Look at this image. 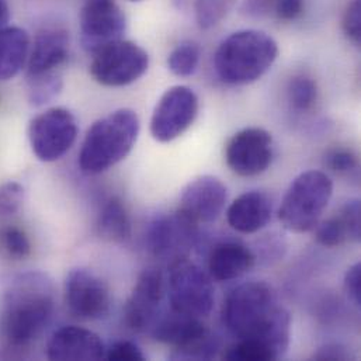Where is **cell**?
Listing matches in <instances>:
<instances>
[{
  "mask_svg": "<svg viewBox=\"0 0 361 361\" xmlns=\"http://www.w3.org/2000/svg\"><path fill=\"white\" fill-rule=\"evenodd\" d=\"M273 10L281 21H294L302 16L305 0H276Z\"/></svg>",
  "mask_w": 361,
  "mask_h": 361,
  "instance_id": "obj_32",
  "label": "cell"
},
{
  "mask_svg": "<svg viewBox=\"0 0 361 361\" xmlns=\"http://www.w3.org/2000/svg\"><path fill=\"white\" fill-rule=\"evenodd\" d=\"M236 0H194L195 21L200 28L215 27L233 8Z\"/></svg>",
  "mask_w": 361,
  "mask_h": 361,
  "instance_id": "obj_24",
  "label": "cell"
},
{
  "mask_svg": "<svg viewBox=\"0 0 361 361\" xmlns=\"http://www.w3.org/2000/svg\"><path fill=\"white\" fill-rule=\"evenodd\" d=\"M166 294L172 311L198 319L208 317L215 302L211 277L188 257L169 264Z\"/></svg>",
  "mask_w": 361,
  "mask_h": 361,
  "instance_id": "obj_6",
  "label": "cell"
},
{
  "mask_svg": "<svg viewBox=\"0 0 361 361\" xmlns=\"http://www.w3.org/2000/svg\"><path fill=\"white\" fill-rule=\"evenodd\" d=\"M343 31L348 38L359 44L361 38V1L360 0H350L348 4L345 14H343Z\"/></svg>",
  "mask_w": 361,
  "mask_h": 361,
  "instance_id": "obj_30",
  "label": "cell"
},
{
  "mask_svg": "<svg viewBox=\"0 0 361 361\" xmlns=\"http://www.w3.org/2000/svg\"><path fill=\"white\" fill-rule=\"evenodd\" d=\"M197 225L180 211L157 216L147 231V247L159 260L173 263L188 257L195 240Z\"/></svg>",
  "mask_w": 361,
  "mask_h": 361,
  "instance_id": "obj_10",
  "label": "cell"
},
{
  "mask_svg": "<svg viewBox=\"0 0 361 361\" xmlns=\"http://www.w3.org/2000/svg\"><path fill=\"white\" fill-rule=\"evenodd\" d=\"M10 18V6L7 0H0V30L7 25Z\"/></svg>",
  "mask_w": 361,
  "mask_h": 361,
  "instance_id": "obj_36",
  "label": "cell"
},
{
  "mask_svg": "<svg viewBox=\"0 0 361 361\" xmlns=\"http://www.w3.org/2000/svg\"><path fill=\"white\" fill-rule=\"evenodd\" d=\"M30 37L20 27L6 25L0 30V82L18 75L28 59Z\"/></svg>",
  "mask_w": 361,
  "mask_h": 361,
  "instance_id": "obj_21",
  "label": "cell"
},
{
  "mask_svg": "<svg viewBox=\"0 0 361 361\" xmlns=\"http://www.w3.org/2000/svg\"><path fill=\"white\" fill-rule=\"evenodd\" d=\"M166 294V279L159 269L141 273L126 304L124 321L134 332H149L161 315V304Z\"/></svg>",
  "mask_w": 361,
  "mask_h": 361,
  "instance_id": "obj_14",
  "label": "cell"
},
{
  "mask_svg": "<svg viewBox=\"0 0 361 361\" xmlns=\"http://www.w3.org/2000/svg\"><path fill=\"white\" fill-rule=\"evenodd\" d=\"M65 302L69 311L80 319H102L111 307L110 288L92 270L73 269L65 279Z\"/></svg>",
  "mask_w": 361,
  "mask_h": 361,
  "instance_id": "obj_12",
  "label": "cell"
},
{
  "mask_svg": "<svg viewBox=\"0 0 361 361\" xmlns=\"http://www.w3.org/2000/svg\"><path fill=\"white\" fill-rule=\"evenodd\" d=\"M226 219L240 233H256L271 219V200L259 190L243 192L229 205Z\"/></svg>",
  "mask_w": 361,
  "mask_h": 361,
  "instance_id": "obj_18",
  "label": "cell"
},
{
  "mask_svg": "<svg viewBox=\"0 0 361 361\" xmlns=\"http://www.w3.org/2000/svg\"><path fill=\"white\" fill-rule=\"evenodd\" d=\"M334 194V183L321 171L301 173L290 184L281 207L279 219L283 226L295 233L312 231L326 209Z\"/></svg>",
  "mask_w": 361,
  "mask_h": 361,
  "instance_id": "obj_5",
  "label": "cell"
},
{
  "mask_svg": "<svg viewBox=\"0 0 361 361\" xmlns=\"http://www.w3.org/2000/svg\"><path fill=\"white\" fill-rule=\"evenodd\" d=\"M201 58V49L195 42L184 41L179 44L168 58L171 72L179 78H188L195 73Z\"/></svg>",
  "mask_w": 361,
  "mask_h": 361,
  "instance_id": "obj_23",
  "label": "cell"
},
{
  "mask_svg": "<svg viewBox=\"0 0 361 361\" xmlns=\"http://www.w3.org/2000/svg\"><path fill=\"white\" fill-rule=\"evenodd\" d=\"M149 66L148 52L133 41L120 39L93 55L90 73L107 87H123L137 82Z\"/></svg>",
  "mask_w": 361,
  "mask_h": 361,
  "instance_id": "obj_7",
  "label": "cell"
},
{
  "mask_svg": "<svg viewBox=\"0 0 361 361\" xmlns=\"http://www.w3.org/2000/svg\"><path fill=\"white\" fill-rule=\"evenodd\" d=\"M1 242H3L4 250L13 259L21 260V259H25L27 256H30V253H31L30 239L25 235V232L21 231L20 228L10 226V228L4 229V232L1 233Z\"/></svg>",
  "mask_w": 361,
  "mask_h": 361,
  "instance_id": "obj_27",
  "label": "cell"
},
{
  "mask_svg": "<svg viewBox=\"0 0 361 361\" xmlns=\"http://www.w3.org/2000/svg\"><path fill=\"white\" fill-rule=\"evenodd\" d=\"M131 1H141V0H131Z\"/></svg>",
  "mask_w": 361,
  "mask_h": 361,
  "instance_id": "obj_37",
  "label": "cell"
},
{
  "mask_svg": "<svg viewBox=\"0 0 361 361\" xmlns=\"http://www.w3.org/2000/svg\"><path fill=\"white\" fill-rule=\"evenodd\" d=\"M69 34L62 28H45L34 39L27 59V79L55 73L69 55Z\"/></svg>",
  "mask_w": 361,
  "mask_h": 361,
  "instance_id": "obj_17",
  "label": "cell"
},
{
  "mask_svg": "<svg viewBox=\"0 0 361 361\" xmlns=\"http://www.w3.org/2000/svg\"><path fill=\"white\" fill-rule=\"evenodd\" d=\"M345 291L349 297V300L356 305H361V264L356 263L353 264L345 276Z\"/></svg>",
  "mask_w": 361,
  "mask_h": 361,
  "instance_id": "obj_33",
  "label": "cell"
},
{
  "mask_svg": "<svg viewBox=\"0 0 361 361\" xmlns=\"http://www.w3.org/2000/svg\"><path fill=\"white\" fill-rule=\"evenodd\" d=\"M55 312V286L42 271L16 276L3 297L1 329L13 346L32 343L49 325Z\"/></svg>",
  "mask_w": 361,
  "mask_h": 361,
  "instance_id": "obj_2",
  "label": "cell"
},
{
  "mask_svg": "<svg viewBox=\"0 0 361 361\" xmlns=\"http://www.w3.org/2000/svg\"><path fill=\"white\" fill-rule=\"evenodd\" d=\"M198 114V97L187 86H173L159 99L152 118L151 134L162 144L183 135Z\"/></svg>",
  "mask_w": 361,
  "mask_h": 361,
  "instance_id": "obj_11",
  "label": "cell"
},
{
  "mask_svg": "<svg viewBox=\"0 0 361 361\" xmlns=\"http://www.w3.org/2000/svg\"><path fill=\"white\" fill-rule=\"evenodd\" d=\"M325 165L336 173H349L357 168V158L349 149H332L326 154Z\"/></svg>",
  "mask_w": 361,
  "mask_h": 361,
  "instance_id": "obj_29",
  "label": "cell"
},
{
  "mask_svg": "<svg viewBox=\"0 0 361 361\" xmlns=\"http://www.w3.org/2000/svg\"><path fill=\"white\" fill-rule=\"evenodd\" d=\"M62 89V79L55 73L28 79V100L32 106H44L58 96Z\"/></svg>",
  "mask_w": 361,
  "mask_h": 361,
  "instance_id": "obj_26",
  "label": "cell"
},
{
  "mask_svg": "<svg viewBox=\"0 0 361 361\" xmlns=\"http://www.w3.org/2000/svg\"><path fill=\"white\" fill-rule=\"evenodd\" d=\"M138 114L120 109L97 120L87 131L80 154L79 166L85 173L97 175L124 161L140 135Z\"/></svg>",
  "mask_w": 361,
  "mask_h": 361,
  "instance_id": "obj_3",
  "label": "cell"
},
{
  "mask_svg": "<svg viewBox=\"0 0 361 361\" xmlns=\"http://www.w3.org/2000/svg\"><path fill=\"white\" fill-rule=\"evenodd\" d=\"M225 158L229 169L242 178L262 175L273 161L271 134L257 127L240 130L229 140Z\"/></svg>",
  "mask_w": 361,
  "mask_h": 361,
  "instance_id": "obj_13",
  "label": "cell"
},
{
  "mask_svg": "<svg viewBox=\"0 0 361 361\" xmlns=\"http://www.w3.org/2000/svg\"><path fill=\"white\" fill-rule=\"evenodd\" d=\"M315 360H348L349 359V352L336 343H331L326 345L324 348H321L315 355H314Z\"/></svg>",
  "mask_w": 361,
  "mask_h": 361,
  "instance_id": "obj_35",
  "label": "cell"
},
{
  "mask_svg": "<svg viewBox=\"0 0 361 361\" xmlns=\"http://www.w3.org/2000/svg\"><path fill=\"white\" fill-rule=\"evenodd\" d=\"M222 322L236 341H252L273 360L290 346L291 317L279 305L273 288L264 281H249L232 290L222 307Z\"/></svg>",
  "mask_w": 361,
  "mask_h": 361,
  "instance_id": "obj_1",
  "label": "cell"
},
{
  "mask_svg": "<svg viewBox=\"0 0 361 361\" xmlns=\"http://www.w3.org/2000/svg\"><path fill=\"white\" fill-rule=\"evenodd\" d=\"M256 257L250 249L238 242L216 245L208 260L209 276L218 281H229L242 277L255 266Z\"/></svg>",
  "mask_w": 361,
  "mask_h": 361,
  "instance_id": "obj_20",
  "label": "cell"
},
{
  "mask_svg": "<svg viewBox=\"0 0 361 361\" xmlns=\"http://www.w3.org/2000/svg\"><path fill=\"white\" fill-rule=\"evenodd\" d=\"M276 0H243L242 13L249 17H263L274 7Z\"/></svg>",
  "mask_w": 361,
  "mask_h": 361,
  "instance_id": "obj_34",
  "label": "cell"
},
{
  "mask_svg": "<svg viewBox=\"0 0 361 361\" xmlns=\"http://www.w3.org/2000/svg\"><path fill=\"white\" fill-rule=\"evenodd\" d=\"M127 20L116 0H83L80 10V42L94 55L123 39Z\"/></svg>",
  "mask_w": 361,
  "mask_h": 361,
  "instance_id": "obj_9",
  "label": "cell"
},
{
  "mask_svg": "<svg viewBox=\"0 0 361 361\" xmlns=\"http://www.w3.org/2000/svg\"><path fill=\"white\" fill-rule=\"evenodd\" d=\"M228 198L226 187L214 176H200L190 181L181 192L179 211L195 224L215 221L224 211Z\"/></svg>",
  "mask_w": 361,
  "mask_h": 361,
  "instance_id": "obj_15",
  "label": "cell"
},
{
  "mask_svg": "<svg viewBox=\"0 0 361 361\" xmlns=\"http://www.w3.org/2000/svg\"><path fill=\"white\" fill-rule=\"evenodd\" d=\"M279 56L273 37L257 30L236 31L218 47L214 65L226 85H249L264 76Z\"/></svg>",
  "mask_w": 361,
  "mask_h": 361,
  "instance_id": "obj_4",
  "label": "cell"
},
{
  "mask_svg": "<svg viewBox=\"0 0 361 361\" xmlns=\"http://www.w3.org/2000/svg\"><path fill=\"white\" fill-rule=\"evenodd\" d=\"M75 116L63 109L54 107L35 116L28 126V140L32 154L41 162L61 159L78 138Z\"/></svg>",
  "mask_w": 361,
  "mask_h": 361,
  "instance_id": "obj_8",
  "label": "cell"
},
{
  "mask_svg": "<svg viewBox=\"0 0 361 361\" xmlns=\"http://www.w3.org/2000/svg\"><path fill=\"white\" fill-rule=\"evenodd\" d=\"M24 201V188L20 183L7 181L0 184V216L16 214Z\"/></svg>",
  "mask_w": 361,
  "mask_h": 361,
  "instance_id": "obj_28",
  "label": "cell"
},
{
  "mask_svg": "<svg viewBox=\"0 0 361 361\" xmlns=\"http://www.w3.org/2000/svg\"><path fill=\"white\" fill-rule=\"evenodd\" d=\"M288 100L298 111H310L318 100V86L308 76H297L290 82Z\"/></svg>",
  "mask_w": 361,
  "mask_h": 361,
  "instance_id": "obj_25",
  "label": "cell"
},
{
  "mask_svg": "<svg viewBox=\"0 0 361 361\" xmlns=\"http://www.w3.org/2000/svg\"><path fill=\"white\" fill-rule=\"evenodd\" d=\"M360 212L359 200L348 201L336 215L315 226L318 242L325 247H338L346 242L360 240Z\"/></svg>",
  "mask_w": 361,
  "mask_h": 361,
  "instance_id": "obj_19",
  "label": "cell"
},
{
  "mask_svg": "<svg viewBox=\"0 0 361 361\" xmlns=\"http://www.w3.org/2000/svg\"><path fill=\"white\" fill-rule=\"evenodd\" d=\"M97 228L103 239L114 243H121L131 238L133 226L130 214L120 198L113 197L104 204L99 215Z\"/></svg>",
  "mask_w": 361,
  "mask_h": 361,
  "instance_id": "obj_22",
  "label": "cell"
},
{
  "mask_svg": "<svg viewBox=\"0 0 361 361\" xmlns=\"http://www.w3.org/2000/svg\"><path fill=\"white\" fill-rule=\"evenodd\" d=\"M104 357L110 361H142L145 355L138 345L130 341H120L113 343L107 350Z\"/></svg>",
  "mask_w": 361,
  "mask_h": 361,
  "instance_id": "obj_31",
  "label": "cell"
},
{
  "mask_svg": "<svg viewBox=\"0 0 361 361\" xmlns=\"http://www.w3.org/2000/svg\"><path fill=\"white\" fill-rule=\"evenodd\" d=\"M106 355L102 338L85 328L63 326L52 334L47 343L49 360H100Z\"/></svg>",
  "mask_w": 361,
  "mask_h": 361,
  "instance_id": "obj_16",
  "label": "cell"
}]
</instances>
